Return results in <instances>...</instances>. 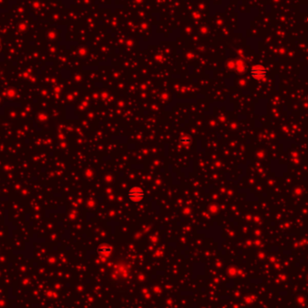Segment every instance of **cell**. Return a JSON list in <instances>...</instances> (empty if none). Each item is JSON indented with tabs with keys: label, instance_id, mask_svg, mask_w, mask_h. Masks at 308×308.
<instances>
[{
	"label": "cell",
	"instance_id": "7a4b0ae2",
	"mask_svg": "<svg viewBox=\"0 0 308 308\" xmlns=\"http://www.w3.org/2000/svg\"><path fill=\"white\" fill-rule=\"evenodd\" d=\"M250 74H252V76L256 78V79H261L263 78L266 74H267V70L266 68L264 67H262L260 65H257V66H254L252 70H250Z\"/></svg>",
	"mask_w": 308,
	"mask_h": 308
},
{
	"label": "cell",
	"instance_id": "6da1fadb",
	"mask_svg": "<svg viewBox=\"0 0 308 308\" xmlns=\"http://www.w3.org/2000/svg\"><path fill=\"white\" fill-rule=\"evenodd\" d=\"M127 197L131 202L139 203L144 198V191L140 187H134L128 191Z\"/></svg>",
	"mask_w": 308,
	"mask_h": 308
},
{
	"label": "cell",
	"instance_id": "3957f363",
	"mask_svg": "<svg viewBox=\"0 0 308 308\" xmlns=\"http://www.w3.org/2000/svg\"><path fill=\"white\" fill-rule=\"evenodd\" d=\"M98 252L102 254H109L111 252H112V249L110 247L108 246H102V247H99L98 248Z\"/></svg>",
	"mask_w": 308,
	"mask_h": 308
},
{
	"label": "cell",
	"instance_id": "277c9868",
	"mask_svg": "<svg viewBox=\"0 0 308 308\" xmlns=\"http://www.w3.org/2000/svg\"><path fill=\"white\" fill-rule=\"evenodd\" d=\"M181 142H182V143H183L184 145H188V144H189L190 142H191V140H190L189 137L185 136V137H183V138L181 139Z\"/></svg>",
	"mask_w": 308,
	"mask_h": 308
}]
</instances>
